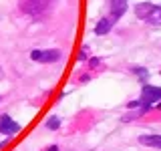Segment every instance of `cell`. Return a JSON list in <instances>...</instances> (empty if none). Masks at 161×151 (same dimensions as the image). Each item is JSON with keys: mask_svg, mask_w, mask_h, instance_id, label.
I'll use <instances>...</instances> for the list:
<instances>
[{"mask_svg": "<svg viewBox=\"0 0 161 151\" xmlns=\"http://www.w3.org/2000/svg\"><path fill=\"white\" fill-rule=\"evenodd\" d=\"M47 151H58V147H57V145H53V147H48Z\"/></svg>", "mask_w": 161, "mask_h": 151, "instance_id": "cell-11", "label": "cell"}, {"mask_svg": "<svg viewBox=\"0 0 161 151\" xmlns=\"http://www.w3.org/2000/svg\"><path fill=\"white\" fill-rule=\"evenodd\" d=\"M2 77H4V70H2V69H0V81H2Z\"/></svg>", "mask_w": 161, "mask_h": 151, "instance_id": "cell-12", "label": "cell"}, {"mask_svg": "<svg viewBox=\"0 0 161 151\" xmlns=\"http://www.w3.org/2000/svg\"><path fill=\"white\" fill-rule=\"evenodd\" d=\"M111 24H113V20H111V18H101L99 24L95 26V34H99V36L107 34L109 30H111Z\"/></svg>", "mask_w": 161, "mask_h": 151, "instance_id": "cell-8", "label": "cell"}, {"mask_svg": "<svg viewBox=\"0 0 161 151\" xmlns=\"http://www.w3.org/2000/svg\"><path fill=\"white\" fill-rule=\"evenodd\" d=\"M141 145H147V147H155L161 149V135H141L139 137Z\"/></svg>", "mask_w": 161, "mask_h": 151, "instance_id": "cell-7", "label": "cell"}, {"mask_svg": "<svg viewBox=\"0 0 161 151\" xmlns=\"http://www.w3.org/2000/svg\"><path fill=\"white\" fill-rule=\"evenodd\" d=\"M20 131V125L16 121H12L8 115H0V133L6 135V137H12Z\"/></svg>", "mask_w": 161, "mask_h": 151, "instance_id": "cell-3", "label": "cell"}, {"mask_svg": "<svg viewBox=\"0 0 161 151\" xmlns=\"http://www.w3.org/2000/svg\"><path fill=\"white\" fill-rule=\"evenodd\" d=\"M30 59L40 60V63H54V60L60 59V53L57 48H53V50H32V53H30Z\"/></svg>", "mask_w": 161, "mask_h": 151, "instance_id": "cell-4", "label": "cell"}, {"mask_svg": "<svg viewBox=\"0 0 161 151\" xmlns=\"http://www.w3.org/2000/svg\"><path fill=\"white\" fill-rule=\"evenodd\" d=\"M54 2H57V0H20L18 6L24 14H28V16H40V14L48 12V10L54 6Z\"/></svg>", "mask_w": 161, "mask_h": 151, "instance_id": "cell-1", "label": "cell"}, {"mask_svg": "<svg viewBox=\"0 0 161 151\" xmlns=\"http://www.w3.org/2000/svg\"><path fill=\"white\" fill-rule=\"evenodd\" d=\"M99 64V59H91V67H97Z\"/></svg>", "mask_w": 161, "mask_h": 151, "instance_id": "cell-10", "label": "cell"}, {"mask_svg": "<svg viewBox=\"0 0 161 151\" xmlns=\"http://www.w3.org/2000/svg\"><path fill=\"white\" fill-rule=\"evenodd\" d=\"M141 101H143V103H155V101H161V89L159 87H151V85H145L143 91H141Z\"/></svg>", "mask_w": 161, "mask_h": 151, "instance_id": "cell-5", "label": "cell"}, {"mask_svg": "<svg viewBox=\"0 0 161 151\" xmlns=\"http://www.w3.org/2000/svg\"><path fill=\"white\" fill-rule=\"evenodd\" d=\"M135 14L141 20H147L149 24H161V6H155V4H149V2H141L135 6Z\"/></svg>", "mask_w": 161, "mask_h": 151, "instance_id": "cell-2", "label": "cell"}, {"mask_svg": "<svg viewBox=\"0 0 161 151\" xmlns=\"http://www.w3.org/2000/svg\"><path fill=\"white\" fill-rule=\"evenodd\" d=\"M159 109H161V101H159Z\"/></svg>", "mask_w": 161, "mask_h": 151, "instance_id": "cell-13", "label": "cell"}, {"mask_svg": "<svg viewBox=\"0 0 161 151\" xmlns=\"http://www.w3.org/2000/svg\"><path fill=\"white\" fill-rule=\"evenodd\" d=\"M109 6H111V20L117 22L127 10V0H109Z\"/></svg>", "mask_w": 161, "mask_h": 151, "instance_id": "cell-6", "label": "cell"}, {"mask_svg": "<svg viewBox=\"0 0 161 151\" xmlns=\"http://www.w3.org/2000/svg\"><path fill=\"white\" fill-rule=\"evenodd\" d=\"M60 127V119L58 117H50L48 121H47V129H50V131H57Z\"/></svg>", "mask_w": 161, "mask_h": 151, "instance_id": "cell-9", "label": "cell"}]
</instances>
